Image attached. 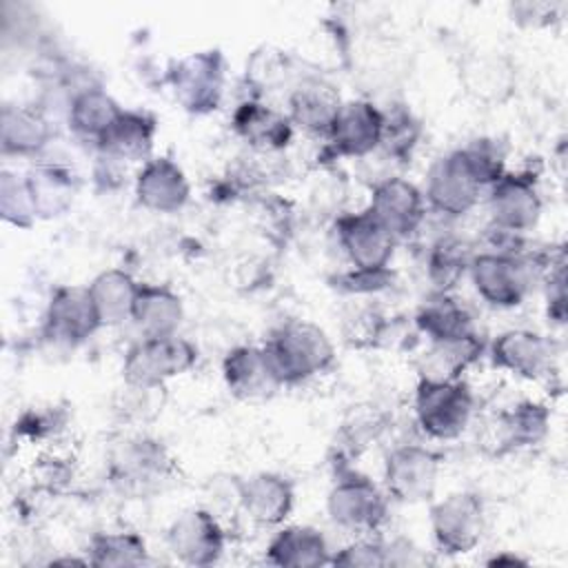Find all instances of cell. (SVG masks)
<instances>
[{
  "label": "cell",
  "instance_id": "cell-1",
  "mask_svg": "<svg viewBox=\"0 0 568 568\" xmlns=\"http://www.w3.org/2000/svg\"><path fill=\"white\" fill-rule=\"evenodd\" d=\"M328 344L320 331L311 326H293L273 342L266 362L275 377H300L322 366L328 359Z\"/></svg>",
  "mask_w": 568,
  "mask_h": 568
},
{
  "label": "cell",
  "instance_id": "cell-2",
  "mask_svg": "<svg viewBox=\"0 0 568 568\" xmlns=\"http://www.w3.org/2000/svg\"><path fill=\"white\" fill-rule=\"evenodd\" d=\"M468 415V395L462 386L428 382L419 393V417L433 435H455Z\"/></svg>",
  "mask_w": 568,
  "mask_h": 568
},
{
  "label": "cell",
  "instance_id": "cell-3",
  "mask_svg": "<svg viewBox=\"0 0 568 568\" xmlns=\"http://www.w3.org/2000/svg\"><path fill=\"white\" fill-rule=\"evenodd\" d=\"M191 351L184 342L155 337L140 346L129 359V377L135 384H153L164 375H173L189 366Z\"/></svg>",
  "mask_w": 568,
  "mask_h": 568
},
{
  "label": "cell",
  "instance_id": "cell-4",
  "mask_svg": "<svg viewBox=\"0 0 568 568\" xmlns=\"http://www.w3.org/2000/svg\"><path fill=\"white\" fill-rule=\"evenodd\" d=\"M479 180L466 158V153H457L439 164V169L433 173L430 182V195L433 200L448 211H464L477 189Z\"/></svg>",
  "mask_w": 568,
  "mask_h": 568
},
{
  "label": "cell",
  "instance_id": "cell-5",
  "mask_svg": "<svg viewBox=\"0 0 568 568\" xmlns=\"http://www.w3.org/2000/svg\"><path fill=\"white\" fill-rule=\"evenodd\" d=\"M435 530L450 552L466 550L475 544L479 530V506L468 495H457L435 510Z\"/></svg>",
  "mask_w": 568,
  "mask_h": 568
},
{
  "label": "cell",
  "instance_id": "cell-6",
  "mask_svg": "<svg viewBox=\"0 0 568 568\" xmlns=\"http://www.w3.org/2000/svg\"><path fill=\"white\" fill-rule=\"evenodd\" d=\"M433 477V457L417 448L397 453L388 464V484L402 499H422L430 490Z\"/></svg>",
  "mask_w": 568,
  "mask_h": 568
},
{
  "label": "cell",
  "instance_id": "cell-7",
  "mask_svg": "<svg viewBox=\"0 0 568 568\" xmlns=\"http://www.w3.org/2000/svg\"><path fill=\"white\" fill-rule=\"evenodd\" d=\"M100 320L91 293L62 291L51 306V324L62 337H82Z\"/></svg>",
  "mask_w": 568,
  "mask_h": 568
},
{
  "label": "cell",
  "instance_id": "cell-8",
  "mask_svg": "<svg viewBox=\"0 0 568 568\" xmlns=\"http://www.w3.org/2000/svg\"><path fill=\"white\" fill-rule=\"evenodd\" d=\"M388 233L390 231L371 213L353 220L344 229V240L353 260H357L362 266H373V264H379L388 253V246H390Z\"/></svg>",
  "mask_w": 568,
  "mask_h": 568
},
{
  "label": "cell",
  "instance_id": "cell-9",
  "mask_svg": "<svg viewBox=\"0 0 568 568\" xmlns=\"http://www.w3.org/2000/svg\"><path fill=\"white\" fill-rule=\"evenodd\" d=\"M333 124L337 142L351 153H362L371 149L382 131L377 113L366 104H351L348 111L337 113Z\"/></svg>",
  "mask_w": 568,
  "mask_h": 568
},
{
  "label": "cell",
  "instance_id": "cell-10",
  "mask_svg": "<svg viewBox=\"0 0 568 568\" xmlns=\"http://www.w3.org/2000/svg\"><path fill=\"white\" fill-rule=\"evenodd\" d=\"M186 195L184 180L180 171L169 162L151 164L140 178V197L155 209H175Z\"/></svg>",
  "mask_w": 568,
  "mask_h": 568
},
{
  "label": "cell",
  "instance_id": "cell-11",
  "mask_svg": "<svg viewBox=\"0 0 568 568\" xmlns=\"http://www.w3.org/2000/svg\"><path fill=\"white\" fill-rule=\"evenodd\" d=\"M373 215L388 229L406 231L417 217V193L413 186L395 180L377 191Z\"/></svg>",
  "mask_w": 568,
  "mask_h": 568
},
{
  "label": "cell",
  "instance_id": "cell-12",
  "mask_svg": "<svg viewBox=\"0 0 568 568\" xmlns=\"http://www.w3.org/2000/svg\"><path fill=\"white\" fill-rule=\"evenodd\" d=\"M171 539H173L175 552L184 555L191 561H206L220 548V539H217L215 526L202 513L184 517L175 526Z\"/></svg>",
  "mask_w": 568,
  "mask_h": 568
},
{
  "label": "cell",
  "instance_id": "cell-13",
  "mask_svg": "<svg viewBox=\"0 0 568 568\" xmlns=\"http://www.w3.org/2000/svg\"><path fill=\"white\" fill-rule=\"evenodd\" d=\"M475 280L481 293L495 304H513L519 295L515 266L506 260L481 257L475 266Z\"/></svg>",
  "mask_w": 568,
  "mask_h": 568
},
{
  "label": "cell",
  "instance_id": "cell-14",
  "mask_svg": "<svg viewBox=\"0 0 568 568\" xmlns=\"http://www.w3.org/2000/svg\"><path fill=\"white\" fill-rule=\"evenodd\" d=\"M464 71L468 91L481 100H501L510 91V69L499 58H475Z\"/></svg>",
  "mask_w": 568,
  "mask_h": 568
},
{
  "label": "cell",
  "instance_id": "cell-15",
  "mask_svg": "<svg viewBox=\"0 0 568 568\" xmlns=\"http://www.w3.org/2000/svg\"><path fill=\"white\" fill-rule=\"evenodd\" d=\"M331 506H333L335 519L351 526H359V524H371L377 517L379 501L371 486L351 484L335 490Z\"/></svg>",
  "mask_w": 568,
  "mask_h": 568
},
{
  "label": "cell",
  "instance_id": "cell-16",
  "mask_svg": "<svg viewBox=\"0 0 568 568\" xmlns=\"http://www.w3.org/2000/svg\"><path fill=\"white\" fill-rule=\"evenodd\" d=\"M95 311L100 317H106L109 322H115L118 317H122L126 313L129 306H133V291H131V282L120 275V273H109L102 275L93 291H91Z\"/></svg>",
  "mask_w": 568,
  "mask_h": 568
},
{
  "label": "cell",
  "instance_id": "cell-17",
  "mask_svg": "<svg viewBox=\"0 0 568 568\" xmlns=\"http://www.w3.org/2000/svg\"><path fill=\"white\" fill-rule=\"evenodd\" d=\"M495 211L499 220L510 226L530 224L537 213L535 193L521 182H506L499 191H495Z\"/></svg>",
  "mask_w": 568,
  "mask_h": 568
},
{
  "label": "cell",
  "instance_id": "cell-18",
  "mask_svg": "<svg viewBox=\"0 0 568 568\" xmlns=\"http://www.w3.org/2000/svg\"><path fill=\"white\" fill-rule=\"evenodd\" d=\"M246 506L257 519L277 521L288 508V490L275 477H260L246 488Z\"/></svg>",
  "mask_w": 568,
  "mask_h": 568
},
{
  "label": "cell",
  "instance_id": "cell-19",
  "mask_svg": "<svg viewBox=\"0 0 568 568\" xmlns=\"http://www.w3.org/2000/svg\"><path fill=\"white\" fill-rule=\"evenodd\" d=\"M495 355H499L508 366L521 371L524 375H535L544 362V344L535 335L510 333L495 346Z\"/></svg>",
  "mask_w": 568,
  "mask_h": 568
},
{
  "label": "cell",
  "instance_id": "cell-20",
  "mask_svg": "<svg viewBox=\"0 0 568 568\" xmlns=\"http://www.w3.org/2000/svg\"><path fill=\"white\" fill-rule=\"evenodd\" d=\"M322 537L313 530H286L273 546L280 564H317L322 561Z\"/></svg>",
  "mask_w": 568,
  "mask_h": 568
},
{
  "label": "cell",
  "instance_id": "cell-21",
  "mask_svg": "<svg viewBox=\"0 0 568 568\" xmlns=\"http://www.w3.org/2000/svg\"><path fill=\"white\" fill-rule=\"evenodd\" d=\"M295 113H297V120L304 122L306 126H328L331 122H335L339 111L333 95L326 89L320 91V87H315L297 93Z\"/></svg>",
  "mask_w": 568,
  "mask_h": 568
},
{
  "label": "cell",
  "instance_id": "cell-22",
  "mask_svg": "<svg viewBox=\"0 0 568 568\" xmlns=\"http://www.w3.org/2000/svg\"><path fill=\"white\" fill-rule=\"evenodd\" d=\"M133 306H135V315L140 317V322H144L153 331L164 333L175 324V315H178L175 300L164 293L149 291L140 300H135Z\"/></svg>",
  "mask_w": 568,
  "mask_h": 568
},
{
  "label": "cell",
  "instance_id": "cell-23",
  "mask_svg": "<svg viewBox=\"0 0 568 568\" xmlns=\"http://www.w3.org/2000/svg\"><path fill=\"white\" fill-rule=\"evenodd\" d=\"M75 124L89 133H98V131H106L115 118H118V111L115 106L111 104L109 98L100 95V93H91V95H84L78 104H75Z\"/></svg>",
  "mask_w": 568,
  "mask_h": 568
},
{
  "label": "cell",
  "instance_id": "cell-24",
  "mask_svg": "<svg viewBox=\"0 0 568 568\" xmlns=\"http://www.w3.org/2000/svg\"><path fill=\"white\" fill-rule=\"evenodd\" d=\"M9 113V111H7ZM11 115V113H9ZM13 120L20 124V129L11 122L4 120V144L16 146V149H29L36 146L38 140H42V124L27 113H16Z\"/></svg>",
  "mask_w": 568,
  "mask_h": 568
}]
</instances>
